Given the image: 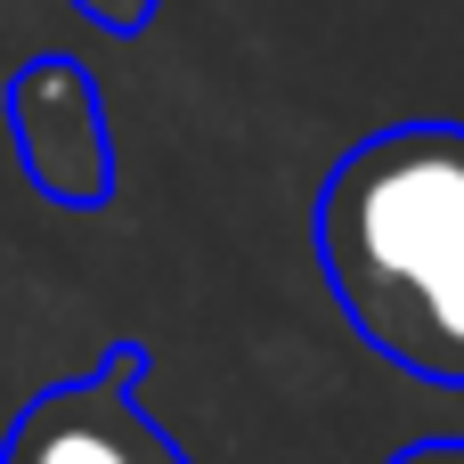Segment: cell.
Segmentation results:
<instances>
[{"label":"cell","instance_id":"cell-3","mask_svg":"<svg viewBox=\"0 0 464 464\" xmlns=\"http://www.w3.org/2000/svg\"><path fill=\"white\" fill-rule=\"evenodd\" d=\"M139 383H147V351H130V343L106 351L90 375L49 383L16 416L0 464H188L171 449V432L147 416Z\"/></svg>","mask_w":464,"mask_h":464},{"label":"cell","instance_id":"cell-4","mask_svg":"<svg viewBox=\"0 0 464 464\" xmlns=\"http://www.w3.org/2000/svg\"><path fill=\"white\" fill-rule=\"evenodd\" d=\"M73 8H82L98 33L130 41V33H147V24H155V8H163V0H73Z\"/></svg>","mask_w":464,"mask_h":464},{"label":"cell","instance_id":"cell-5","mask_svg":"<svg viewBox=\"0 0 464 464\" xmlns=\"http://www.w3.org/2000/svg\"><path fill=\"white\" fill-rule=\"evenodd\" d=\"M392 464H464V440H416V449H400Z\"/></svg>","mask_w":464,"mask_h":464},{"label":"cell","instance_id":"cell-1","mask_svg":"<svg viewBox=\"0 0 464 464\" xmlns=\"http://www.w3.org/2000/svg\"><path fill=\"white\" fill-rule=\"evenodd\" d=\"M318 261L375 359L464 392V122L359 139L318 196Z\"/></svg>","mask_w":464,"mask_h":464},{"label":"cell","instance_id":"cell-2","mask_svg":"<svg viewBox=\"0 0 464 464\" xmlns=\"http://www.w3.org/2000/svg\"><path fill=\"white\" fill-rule=\"evenodd\" d=\"M8 139L24 155V179L49 204L98 212L114 196V130H106V98H98L82 57L41 49V57L16 65V82H8Z\"/></svg>","mask_w":464,"mask_h":464}]
</instances>
